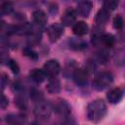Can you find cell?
Returning <instances> with one entry per match:
<instances>
[{"mask_svg": "<svg viewBox=\"0 0 125 125\" xmlns=\"http://www.w3.org/2000/svg\"><path fill=\"white\" fill-rule=\"evenodd\" d=\"M106 104L103 100L92 101L87 106V117L92 122H99L106 114Z\"/></svg>", "mask_w": 125, "mask_h": 125, "instance_id": "cell-1", "label": "cell"}, {"mask_svg": "<svg viewBox=\"0 0 125 125\" xmlns=\"http://www.w3.org/2000/svg\"><path fill=\"white\" fill-rule=\"evenodd\" d=\"M113 81V75L109 71H103L96 75L93 80V87L97 91H103L111 85Z\"/></svg>", "mask_w": 125, "mask_h": 125, "instance_id": "cell-2", "label": "cell"}, {"mask_svg": "<svg viewBox=\"0 0 125 125\" xmlns=\"http://www.w3.org/2000/svg\"><path fill=\"white\" fill-rule=\"evenodd\" d=\"M52 111H53V104H50L48 101H44V100L39 103H36V105L33 110L34 115L41 120L48 119Z\"/></svg>", "mask_w": 125, "mask_h": 125, "instance_id": "cell-3", "label": "cell"}, {"mask_svg": "<svg viewBox=\"0 0 125 125\" xmlns=\"http://www.w3.org/2000/svg\"><path fill=\"white\" fill-rule=\"evenodd\" d=\"M42 69L44 70L48 78L57 77V75L61 71V65L57 60H49L44 63Z\"/></svg>", "mask_w": 125, "mask_h": 125, "instance_id": "cell-4", "label": "cell"}, {"mask_svg": "<svg viewBox=\"0 0 125 125\" xmlns=\"http://www.w3.org/2000/svg\"><path fill=\"white\" fill-rule=\"evenodd\" d=\"M53 111L60 116L67 117L71 112V106L65 100H58L53 104Z\"/></svg>", "mask_w": 125, "mask_h": 125, "instance_id": "cell-5", "label": "cell"}, {"mask_svg": "<svg viewBox=\"0 0 125 125\" xmlns=\"http://www.w3.org/2000/svg\"><path fill=\"white\" fill-rule=\"evenodd\" d=\"M47 34L51 42H56L63 34V25L62 23H53L47 28Z\"/></svg>", "mask_w": 125, "mask_h": 125, "instance_id": "cell-6", "label": "cell"}, {"mask_svg": "<svg viewBox=\"0 0 125 125\" xmlns=\"http://www.w3.org/2000/svg\"><path fill=\"white\" fill-rule=\"evenodd\" d=\"M88 76L89 73L85 68H77L72 75V79L77 86L84 87L88 83Z\"/></svg>", "mask_w": 125, "mask_h": 125, "instance_id": "cell-7", "label": "cell"}, {"mask_svg": "<svg viewBox=\"0 0 125 125\" xmlns=\"http://www.w3.org/2000/svg\"><path fill=\"white\" fill-rule=\"evenodd\" d=\"M76 16H77L76 11L71 9V8H68L62 14V17L61 19L62 20V24L65 25V26H70V25L73 26L76 22Z\"/></svg>", "mask_w": 125, "mask_h": 125, "instance_id": "cell-8", "label": "cell"}, {"mask_svg": "<svg viewBox=\"0 0 125 125\" xmlns=\"http://www.w3.org/2000/svg\"><path fill=\"white\" fill-rule=\"evenodd\" d=\"M92 7H93L92 2H90V1H81L77 4V7H76L75 11H76L77 15H79L80 17L87 18L89 16V14L91 13Z\"/></svg>", "mask_w": 125, "mask_h": 125, "instance_id": "cell-9", "label": "cell"}, {"mask_svg": "<svg viewBox=\"0 0 125 125\" xmlns=\"http://www.w3.org/2000/svg\"><path fill=\"white\" fill-rule=\"evenodd\" d=\"M123 98V91L120 88H112L106 94V99L110 104H117Z\"/></svg>", "mask_w": 125, "mask_h": 125, "instance_id": "cell-10", "label": "cell"}, {"mask_svg": "<svg viewBox=\"0 0 125 125\" xmlns=\"http://www.w3.org/2000/svg\"><path fill=\"white\" fill-rule=\"evenodd\" d=\"M32 19H33V21H34V24L37 25V26H40V27H43L46 23H47V21H48V18H47V15L45 12H43L42 10H35L32 14Z\"/></svg>", "mask_w": 125, "mask_h": 125, "instance_id": "cell-11", "label": "cell"}, {"mask_svg": "<svg viewBox=\"0 0 125 125\" xmlns=\"http://www.w3.org/2000/svg\"><path fill=\"white\" fill-rule=\"evenodd\" d=\"M29 78L30 80H32L34 83L36 84H40L43 81L46 80L47 75L44 72L43 69H39V68H34L29 72Z\"/></svg>", "mask_w": 125, "mask_h": 125, "instance_id": "cell-12", "label": "cell"}, {"mask_svg": "<svg viewBox=\"0 0 125 125\" xmlns=\"http://www.w3.org/2000/svg\"><path fill=\"white\" fill-rule=\"evenodd\" d=\"M109 13L107 10H105L104 8H102L99 10V12L97 13L96 15V18H95V21L97 23L98 26H102L104 24H105L108 20H109Z\"/></svg>", "mask_w": 125, "mask_h": 125, "instance_id": "cell-13", "label": "cell"}, {"mask_svg": "<svg viewBox=\"0 0 125 125\" xmlns=\"http://www.w3.org/2000/svg\"><path fill=\"white\" fill-rule=\"evenodd\" d=\"M68 46H69V48L71 50L82 51V50L87 48V43L83 39L72 37V38H69V40H68Z\"/></svg>", "mask_w": 125, "mask_h": 125, "instance_id": "cell-14", "label": "cell"}, {"mask_svg": "<svg viewBox=\"0 0 125 125\" xmlns=\"http://www.w3.org/2000/svg\"><path fill=\"white\" fill-rule=\"evenodd\" d=\"M6 122L8 125H22L24 123V116L22 114H16V113H11L8 114L5 118Z\"/></svg>", "mask_w": 125, "mask_h": 125, "instance_id": "cell-15", "label": "cell"}, {"mask_svg": "<svg viewBox=\"0 0 125 125\" xmlns=\"http://www.w3.org/2000/svg\"><path fill=\"white\" fill-rule=\"evenodd\" d=\"M72 30L76 36H84L85 34H87L89 28L85 21H80L75 22V24L72 26Z\"/></svg>", "mask_w": 125, "mask_h": 125, "instance_id": "cell-16", "label": "cell"}, {"mask_svg": "<svg viewBox=\"0 0 125 125\" xmlns=\"http://www.w3.org/2000/svg\"><path fill=\"white\" fill-rule=\"evenodd\" d=\"M47 90L50 94H58L61 91V82L57 77L49 78L47 83Z\"/></svg>", "mask_w": 125, "mask_h": 125, "instance_id": "cell-17", "label": "cell"}, {"mask_svg": "<svg viewBox=\"0 0 125 125\" xmlns=\"http://www.w3.org/2000/svg\"><path fill=\"white\" fill-rule=\"evenodd\" d=\"M115 42H116V38L112 34H108V33H104L101 39V45L106 49L113 47L115 45Z\"/></svg>", "mask_w": 125, "mask_h": 125, "instance_id": "cell-18", "label": "cell"}, {"mask_svg": "<svg viewBox=\"0 0 125 125\" xmlns=\"http://www.w3.org/2000/svg\"><path fill=\"white\" fill-rule=\"evenodd\" d=\"M15 104H17V106L20 109H22V110L26 109V107H27V100H26V97H25L23 92L17 94V96L15 98Z\"/></svg>", "mask_w": 125, "mask_h": 125, "instance_id": "cell-19", "label": "cell"}, {"mask_svg": "<svg viewBox=\"0 0 125 125\" xmlns=\"http://www.w3.org/2000/svg\"><path fill=\"white\" fill-rule=\"evenodd\" d=\"M109 60V52L108 49L102 47L97 53V61L101 63H105Z\"/></svg>", "mask_w": 125, "mask_h": 125, "instance_id": "cell-20", "label": "cell"}, {"mask_svg": "<svg viewBox=\"0 0 125 125\" xmlns=\"http://www.w3.org/2000/svg\"><path fill=\"white\" fill-rule=\"evenodd\" d=\"M114 60H115L116 64L121 65L125 63V48H121L115 52Z\"/></svg>", "mask_w": 125, "mask_h": 125, "instance_id": "cell-21", "label": "cell"}, {"mask_svg": "<svg viewBox=\"0 0 125 125\" xmlns=\"http://www.w3.org/2000/svg\"><path fill=\"white\" fill-rule=\"evenodd\" d=\"M22 54H23L25 57H27L28 59L32 60V61H36V60L38 59V54H37L31 47H29V46L23 48V50H22Z\"/></svg>", "mask_w": 125, "mask_h": 125, "instance_id": "cell-22", "label": "cell"}, {"mask_svg": "<svg viewBox=\"0 0 125 125\" xmlns=\"http://www.w3.org/2000/svg\"><path fill=\"white\" fill-rule=\"evenodd\" d=\"M29 94H30L31 100L34 101V102H36V103H39V102H41V101L44 100L43 94H42L39 90H37V89H35V88L31 89V90L29 91Z\"/></svg>", "mask_w": 125, "mask_h": 125, "instance_id": "cell-23", "label": "cell"}, {"mask_svg": "<svg viewBox=\"0 0 125 125\" xmlns=\"http://www.w3.org/2000/svg\"><path fill=\"white\" fill-rule=\"evenodd\" d=\"M113 26L115 29H122L124 26H125V20L122 16L120 15H117L114 17L113 19Z\"/></svg>", "mask_w": 125, "mask_h": 125, "instance_id": "cell-24", "label": "cell"}, {"mask_svg": "<svg viewBox=\"0 0 125 125\" xmlns=\"http://www.w3.org/2000/svg\"><path fill=\"white\" fill-rule=\"evenodd\" d=\"M1 14L2 15H10L14 11V6L11 2H4L1 5Z\"/></svg>", "mask_w": 125, "mask_h": 125, "instance_id": "cell-25", "label": "cell"}, {"mask_svg": "<svg viewBox=\"0 0 125 125\" xmlns=\"http://www.w3.org/2000/svg\"><path fill=\"white\" fill-rule=\"evenodd\" d=\"M7 65L10 67V69L12 70V72L14 74H18L20 72V66L17 63V62H15L14 60H9L7 62Z\"/></svg>", "mask_w": 125, "mask_h": 125, "instance_id": "cell-26", "label": "cell"}, {"mask_svg": "<svg viewBox=\"0 0 125 125\" xmlns=\"http://www.w3.org/2000/svg\"><path fill=\"white\" fill-rule=\"evenodd\" d=\"M117 6H118L117 1H105V2H104V8L105 10H107L108 12L115 10L117 8Z\"/></svg>", "mask_w": 125, "mask_h": 125, "instance_id": "cell-27", "label": "cell"}, {"mask_svg": "<svg viewBox=\"0 0 125 125\" xmlns=\"http://www.w3.org/2000/svg\"><path fill=\"white\" fill-rule=\"evenodd\" d=\"M56 125H76V123H75V120L72 117L67 116V117H64V119L62 122H60Z\"/></svg>", "mask_w": 125, "mask_h": 125, "instance_id": "cell-28", "label": "cell"}, {"mask_svg": "<svg viewBox=\"0 0 125 125\" xmlns=\"http://www.w3.org/2000/svg\"><path fill=\"white\" fill-rule=\"evenodd\" d=\"M48 10H49V12H50L52 15L57 14V13H58V5H57L56 3H52V4L49 6Z\"/></svg>", "mask_w": 125, "mask_h": 125, "instance_id": "cell-29", "label": "cell"}, {"mask_svg": "<svg viewBox=\"0 0 125 125\" xmlns=\"http://www.w3.org/2000/svg\"><path fill=\"white\" fill-rule=\"evenodd\" d=\"M8 104H9L8 99L5 97L4 94H2V97H1V108L2 109H5L7 107V105H8Z\"/></svg>", "mask_w": 125, "mask_h": 125, "instance_id": "cell-30", "label": "cell"}, {"mask_svg": "<svg viewBox=\"0 0 125 125\" xmlns=\"http://www.w3.org/2000/svg\"><path fill=\"white\" fill-rule=\"evenodd\" d=\"M8 83V77L5 75V74H3L2 75V78H1V85H2V89H4L5 88V86H6V84Z\"/></svg>", "mask_w": 125, "mask_h": 125, "instance_id": "cell-31", "label": "cell"}, {"mask_svg": "<svg viewBox=\"0 0 125 125\" xmlns=\"http://www.w3.org/2000/svg\"><path fill=\"white\" fill-rule=\"evenodd\" d=\"M30 125H41V124H40L38 121H33V122L30 124Z\"/></svg>", "mask_w": 125, "mask_h": 125, "instance_id": "cell-32", "label": "cell"}]
</instances>
